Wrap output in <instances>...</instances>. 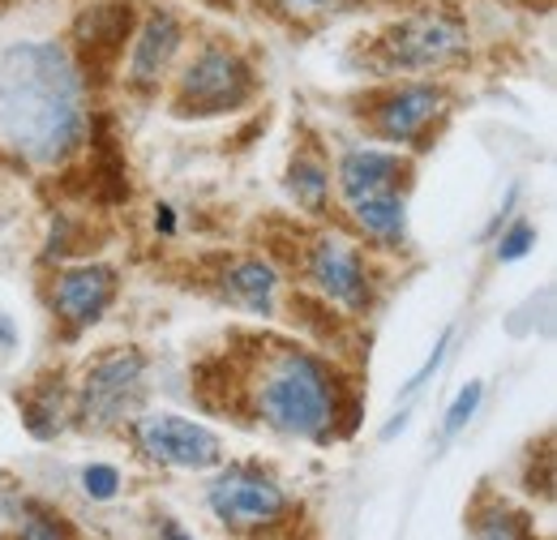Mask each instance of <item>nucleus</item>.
Returning a JSON list of instances; mask_svg holds the SVG:
<instances>
[{
  "instance_id": "f257e3e1",
  "label": "nucleus",
  "mask_w": 557,
  "mask_h": 540,
  "mask_svg": "<svg viewBox=\"0 0 557 540\" xmlns=\"http://www.w3.org/2000/svg\"><path fill=\"white\" fill-rule=\"evenodd\" d=\"M86 77L57 39H17L0 52V137L30 163L57 168L90 134Z\"/></svg>"
},
{
  "instance_id": "f03ea898",
  "label": "nucleus",
  "mask_w": 557,
  "mask_h": 540,
  "mask_svg": "<svg viewBox=\"0 0 557 540\" xmlns=\"http://www.w3.org/2000/svg\"><path fill=\"white\" fill-rule=\"evenodd\" d=\"M249 404L262 425H271L287 438L331 442L344 416V382L326 356L278 343L262 356L249 382Z\"/></svg>"
},
{
  "instance_id": "7ed1b4c3",
  "label": "nucleus",
  "mask_w": 557,
  "mask_h": 540,
  "mask_svg": "<svg viewBox=\"0 0 557 540\" xmlns=\"http://www.w3.org/2000/svg\"><path fill=\"white\" fill-rule=\"evenodd\" d=\"M258 95V73L253 65L223 39H202L194 57L176 69L172 82V112L176 116H223L245 108Z\"/></svg>"
},
{
  "instance_id": "20e7f679",
  "label": "nucleus",
  "mask_w": 557,
  "mask_h": 540,
  "mask_svg": "<svg viewBox=\"0 0 557 540\" xmlns=\"http://www.w3.org/2000/svg\"><path fill=\"white\" fill-rule=\"evenodd\" d=\"M472 52V39H468V22L455 13V9H442V4H424L412 9L404 17H395L377 44H373V57L382 69H399V73H433V69H450L459 65L463 57Z\"/></svg>"
},
{
  "instance_id": "39448f33",
  "label": "nucleus",
  "mask_w": 557,
  "mask_h": 540,
  "mask_svg": "<svg viewBox=\"0 0 557 540\" xmlns=\"http://www.w3.org/2000/svg\"><path fill=\"white\" fill-rule=\"evenodd\" d=\"M146 395V352L138 347H112L99 352L73 395V416L82 429H112L138 412Z\"/></svg>"
},
{
  "instance_id": "423d86ee",
  "label": "nucleus",
  "mask_w": 557,
  "mask_h": 540,
  "mask_svg": "<svg viewBox=\"0 0 557 540\" xmlns=\"http://www.w3.org/2000/svg\"><path fill=\"white\" fill-rule=\"evenodd\" d=\"M138 26V4L134 0H86L70 22V48L86 86L116 73L125 61V48Z\"/></svg>"
},
{
  "instance_id": "0eeeda50",
  "label": "nucleus",
  "mask_w": 557,
  "mask_h": 540,
  "mask_svg": "<svg viewBox=\"0 0 557 540\" xmlns=\"http://www.w3.org/2000/svg\"><path fill=\"white\" fill-rule=\"evenodd\" d=\"M446 112H450V90L433 77H417V82L386 86L369 103V130L382 142H391L395 150H404V146L424 150L433 121H442Z\"/></svg>"
},
{
  "instance_id": "6e6552de",
  "label": "nucleus",
  "mask_w": 557,
  "mask_h": 540,
  "mask_svg": "<svg viewBox=\"0 0 557 540\" xmlns=\"http://www.w3.org/2000/svg\"><path fill=\"white\" fill-rule=\"evenodd\" d=\"M134 446L150 464L159 468H181V472H207L223 464V442L219 433L189 420V416H176V412H146L134 416Z\"/></svg>"
},
{
  "instance_id": "1a4fd4ad",
  "label": "nucleus",
  "mask_w": 557,
  "mask_h": 540,
  "mask_svg": "<svg viewBox=\"0 0 557 540\" xmlns=\"http://www.w3.org/2000/svg\"><path fill=\"white\" fill-rule=\"evenodd\" d=\"M207 506L219 524L245 532V528H275L292 511V498L271 472L240 464V468H227L210 480Z\"/></svg>"
},
{
  "instance_id": "9d476101",
  "label": "nucleus",
  "mask_w": 557,
  "mask_h": 540,
  "mask_svg": "<svg viewBox=\"0 0 557 540\" xmlns=\"http://www.w3.org/2000/svg\"><path fill=\"white\" fill-rule=\"evenodd\" d=\"M305 279H309V287L326 300V305H335V309H344V314H369V305H373V274H369V262H364V254L344 241V236H318V241H309V249H305Z\"/></svg>"
},
{
  "instance_id": "9b49d317",
  "label": "nucleus",
  "mask_w": 557,
  "mask_h": 540,
  "mask_svg": "<svg viewBox=\"0 0 557 540\" xmlns=\"http://www.w3.org/2000/svg\"><path fill=\"white\" fill-rule=\"evenodd\" d=\"M185 22L168 9V4H150L138 13L134 39H129V57H125V86L138 95H154L185 52Z\"/></svg>"
},
{
  "instance_id": "f8f14e48",
  "label": "nucleus",
  "mask_w": 557,
  "mask_h": 540,
  "mask_svg": "<svg viewBox=\"0 0 557 540\" xmlns=\"http://www.w3.org/2000/svg\"><path fill=\"white\" fill-rule=\"evenodd\" d=\"M408 181H412V159L404 150H386V146H348L335 163V185H339L344 202L404 194Z\"/></svg>"
},
{
  "instance_id": "ddd939ff",
  "label": "nucleus",
  "mask_w": 557,
  "mask_h": 540,
  "mask_svg": "<svg viewBox=\"0 0 557 540\" xmlns=\"http://www.w3.org/2000/svg\"><path fill=\"white\" fill-rule=\"evenodd\" d=\"M116 287H121L116 270L103 267V262H82V267L61 270L52 283V314L70 331H86L112 309Z\"/></svg>"
},
{
  "instance_id": "4468645a",
  "label": "nucleus",
  "mask_w": 557,
  "mask_h": 540,
  "mask_svg": "<svg viewBox=\"0 0 557 540\" xmlns=\"http://www.w3.org/2000/svg\"><path fill=\"white\" fill-rule=\"evenodd\" d=\"M219 287H223V296H227L232 305L271 318L278 300V270L271 267V262H262V258H240V262L223 267Z\"/></svg>"
},
{
  "instance_id": "2eb2a0df",
  "label": "nucleus",
  "mask_w": 557,
  "mask_h": 540,
  "mask_svg": "<svg viewBox=\"0 0 557 540\" xmlns=\"http://www.w3.org/2000/svg\"><path fill=\"white\" fill-rule=\"evenodd\" d=\"M348 219L377 245L399 249L408 241V198L404 194H377V198H360L348 202Z\"/></svg>"
},
{
  "instance_id": "dca6fc26",
  "label": "nucleus",
  "mask_w": 557,
  "mask_h": 540,
  "mask_svg": "<svg viewBox=\"0 0 557 540\" xmlns=\"http://www.w3.org/2000/svg\"><path fill=\"white\" fill-rule=\"evenodd\" d=\"M287 194H292V202L300 206V210L326 214V206H331V168H326V159L318 150L305 146V150L292 155V163H287Z\"/></svg>"
},
{
  "instance_id": "f3484780",
  "label": "nucleus",
  "mask_w": 557,
  "mask_h": 540,
  "mask_svg": "<svg viewBox=\"0 0 557 540\" xmlns=\"http://www.w3.org/2000/svg\"><path fill=\"white\" fill-rule=\"evenodd\" d=\"M65 416H70V395L57 378H44L26 400H22V425L30 429V438L48 442L65 429Z\"/></svg>"
},
{
  "instance_id": "a211bd4d",
  "label": "nucleus",
  "mask_w": 557,
  "mask_h": 540,
  "mask_svg": "<svg viewBox=\"0 0 557 540\" xmlns=\"http://www.w3.org/2000/svg\"><path fill=\"white\" fill-rule=\"evenodd\" d=\"M472 540H532V528L523 515L506 511V506H493V511H481L472 519Z\"/></svg>"
},
{
  "instance_id": "6ab92c4d",
  "label": "nucleus",
  "mask_w": 557,
  "mask_h": 540,
  "mask_svg": "<svg viewBox=\"0 0 557 540\" xmlns=\"http://www.w3.org/2000/svg\"><path fill=\"white\" fill-rule=\"evenodd\" d=\"M536 249V223L532 219H510L497 236V262H523L528 254Z\"/></svg>"
},
{
  "instance_id": "aec40b11",
  "label": "nucleus",
  "mask_w": 557,
  "mask_h": 540,
  "mask_svg": "<svg viewBox=\"0 0 557 540\" xmlns=\"http://www.w3.org/2000/svg\"><path fill=\"white\" fill-rule=\"evenodd\" d=\"M481 400H485V382H468V386L455 395V404L446 407V416H442V438L463 433V429L472 425V416L481 412Z\"/></svg>"
},
{
  "instance_id": "412c9836",
  "label": "nucleus",
  "mask_w": 557,
  "mask_h": 540,
  "mask_svg": "<svg viewBox=\"0 0 557 540\" xmlns=\"http://www.w3.org/2000/svg\"><path fill=\"white\" fill-rule=\"evenodd\" d=\"M17 540H73L70 528L48 511H26L17 519Z\"/></svg>"
},
{
  "instance_id": "4be33fe9",
  "label": "nucleus",
  "mask_w": 557,
  "mask_h": 540,
  "mask_svg": "<svg viewBox=\"0 0 557 540\" xmlns=\"http://www.w3.org/2000/svg\"><path fill=\"white\" fill-rule=\"evenodd\" d=\"M82 493L95 498V502H112L121 493V472L112 464H90L82 468Z\"/></svg>"
},
{
  "instance_id": "5701e85b",
  "label": "nucleus",
  "mask_w": 557,
  "mask_h": 540,
  "mask_svg": "<svg viewBox=\"0 0 557 540\" xmlns=\"http://www.w3.org/2000/svg\"><path fill=\"white\" fill-rule=\"evenodd\" d=\"M450 339H455V331H450V327H446V331H442V335H437V343H433V352H429V356H424V365H420L417 373H412V378H408V386H404V400H412V395H417L420 386H429V378H433V373H437V369H442V360H446V347H450Z\"/></svg>"
},
{
  "instance_id": "b1692460",
  "label": "nucleus",
  "mask_w": 557,
  "mask_h": 540,
  "mask_svg": "<svg viewBox=\"0 0 557 540\" xmlns=\"http://www.w3.org/2000/svg\"><path fill=\"white\" fill-rule=\"evenodd\" d=\"M335 0H267V9L278 17H292V22H305V17H318L322 9H331Z\"/></svg>"
},
{
  "instance_id": "393cba45",
  "label": "nucleus",
  "mask_w": 557,
  "mask_h": 540,
  "mask_svg": "<svg viewBox=\"0 0 557 540\" xmlns=\"http://www.w3.org/2000/svg\"><path fill=\"white\" fill-rule=\"evenodd\" d=\"M154 232H163V236L176 232V210H172V206H159V210H154Z\"/></svg>"
},
{
  "instance_id": "a878e982",
  "label": "nucleus",
  "mask_w": 557,
  "mask_h": 540,
  "mask_svg": "<svg viewBox=\"0 0 557 540\" xmlns=\"http://www.w3.org/2000/svg\"><path fill=\"white\" fill-rule=\"evenodd\" d=\"M17 347V327L9 314H0V352H13Z\"/></svg>"
},
{
  "instance_id": "bb28decb",
  "label": "nucleus",
  "mask_w": 557,
  "mask_h": 540,
  "mask_svg": "<svg viewBox=\"0 0 557 540\" xmlns=\"http://www.w3.org/2000/svg\"><path fill=\"white\" fill-rule=\"evenodd\" d=\"M159 537L163 540H194L181 524H176V519H163V524H159Z\"/></svg>"
},
{
  "instance_id": "cd10ccee",
  "label": "nucleus",
  "mask_w": 557,
  "mask_h": 540,
  "mask_svg": "<svg viewBox=\"0 0 557 540\" xmlns=\"http://www.w3.org/2000/svg\"><path fill=\"white\" fill-rule=\"evenodd\" d=\"M404 429H408V412H399V416H395V420L382 429V442H391V438H395V433H404Z\"/></svg>"
},
{
  "instance_id": "c85d7f7f",
  "label": "nucleus",
  "mask_w": 557,
  "mask_h": 540,
  "mask_svg": "<svg viewBox=\"0 0 557 540\" xmlns=\"http://www.w3.org/2000/svg\"><path fill=\"white\" fill-rule=\"evenodd\" d=\"M4 4H9V0H0V9H4Z\"/></svg>"
}]
</instances>
